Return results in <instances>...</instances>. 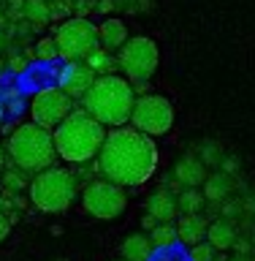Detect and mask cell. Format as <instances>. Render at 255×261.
Segmentation results:
<instances>
[{"label":"cell","mask_w":255,"mask_h":261,"mask_svg":"<svg viewBox=\"0 0 255 261\" xmlns=\"http://www.w3.org/2000/svg\"><path fill=\"white\" fill-rule=\"evenodd\" d=\"M95 71L90 68L84 60H76V63H65L63 71L57 73V87L63 90L68 98H84L87 90L95 85Z\"/></svg>","instance_id":"cell-11"},{"label":"cell","mask_w":255,"mask_h":261,"mask_svg":"<svg viewBox=\"0 0 255 261\" xmlns=\"http://www.w3.org/2000/svg\"><path fill=\"white\" fill-rule=\"evenodd\" d=\"M160 63V52L158 44L150 36H133L125 41V46L117 52V68L122 71L130 85L136 82H150L152 73L158 71Z\"/></svg>","instance_id":"cell-6"},{"label":"cell","mask_w":255,"mask_h":261,"mask_svg":"<svg viewBox=\"0 0 255 261\" xmlns=\"http://www.w3.org/2000/svg\"><path fill=\"white\" fill-rule=\"evenodd\" d=\"M234 193V177L225 174V171H215V174L207 177L204 182V196H207V204H223L231 199Z\"/></svg>","instance_id":"cell-18"},{"label":"cell","mask_w":255,"mask_h":261,"mask_svg":"<svg viewBox=\"0 0 255 261\" xmlns=\"http://www.w3.org/2000/svg\"><path fill=\"white\" fill-rule=\"evenodd\" d=\"M81 207L87 215L98 220H114L128 210V193L125 188L114 185L103 177H95L81 188Z\"/></svg>","instance_id":"cell-8"},{"label":"cell","mask_w":255,"mask_h":261,"mask_svg":"<svg viewBox=\"0 0 255 261\" xmlns=\"http://www.w3.org/2000/svg\"><path fill=\"white\" fill-rule=\"evenodd\" d=\"M73 109H76V106H73V98H68L57 85L54 87H41L30 98V120L36 122V125L46 128V130H54Z\"/></svg>","instance_id":"cell-10"},{"label":"cell","mask_w":255,"mask_h":261,"mask_svg":"<svg viewBox=\"0 0 255 261\" xmlns=\"http://www.w3.org/2000/svg\"><path fill=\"white\" fill-rule=\"evenodd\" d=\"M54 41H57V49H60V57L68 63L87 60L101 46L98 44V24H93L90 19H81V16H71V19L57 24Z\"/></svg>","instance_id":"cell-7"},{"label":"cell","mask_w":255,"mask_h":261,"mask_svg":"<svg viewBox=\"0 0 255 261\" xmlns=\"http://www.w3.org/2000/svg\"><path fill=\"white\" fill-rule=\"evenodd\" d=\"M3 46H6V36H3V30H0V52H3Z\"/></svg>","instance_id":"cell-39"},{"label":"cell","mask_w":255,"mask_h":261,"mask_svg":"<svg viewBox=\"0 0 255 261\" xmlns=\"http://www.w3.org/2000/svg\"><path fill=\"white\" fill-rule=\"evenodd\" d=\"M220 210H223V218H225V220H234V223H236V220L242 218V212H244V204L228 199V201L220 204Z\"/></svg>","instance_id":"cell-28"},{"label":"cell","mask_w":255,"mask_h":261,"mask_svg":"<svg viewBox=\"0 0 255 261\" xmlns=\"http://www.w3.org/2000/svg\"><path fill=\"white\" fill-rule=\"evenodd\" d=\"M6 158L16 169H24L27 174H38L54 166L57 150L52 130L36 125V122H19L6 139Z\"/></svg>","instance_id":"cell-4"},{"label":"cell","mask_w":255,"mask_h":261,"mask_svg":"<svg viewBox=\"0 0 255 261\" xmlns=\"http://www.w3.org/2000/svg\"><path fill=\"white\" fill-rule=\"evenodd\" d=\"M52 136H54L57 158H63L65 163H73V166H84V163L98 158V152H101L106 142V128L84 109H73L52 130Z\"/></svg>","instance_id":"cell-2"},{"label":"cell","mask_w":255,"mask_h":261,"mask_svg":"<svg viewBox=\"0 0 255 261\" xmlns=\"http://www.w3.org/2000/svg\"><path fill=\"white\" fill-rule=\"evenodd\" d=\"M79 177L73 174L71 169L63 166H52L46 171H38L30 179L27 196L30 204L38 212H46V215H60V212H68L73 207L79 196Z\"/></svg>","instance_id":"cell-5"},{"label":"cell","mask_w":255,"mask_h":261,"mask_svg":"<svg viewBox=\"0 0 255 261\" xmlns=\"http://www.w3.org/2000/svg\"><path fill=\"white\" fill-rule=\"evenodd\" d=\"M8 234H11V220H8V215L0 212V242H6Z\"/></svg>","instance_id":"cell-34"},{"label":"cell","mask_w":255,"mask_h":261,"mask_svg":"<svg viewBox=\"0 0 255 261\" xmlns=\"http://www.w3.org/2000/svg\"><path fill=\"white\" fill-rule=\"evenodd\" d=\"M187 261H215V248H212L207 240L193 245V248L187 250Z\"/></svg>","instance_id":"cell-27"},{"label":"cell","mask_w":255,"mask_h":261,"mask_svg":"<svg viewBox=\"0 0 255 261\" xmlns=\"http://www.w3.org/2000/svg\"><path fill=\"white\" fill-rule=\"evenodd\" d=\"M84 63L95 71V76H109V73L117 71V57H111V55L106 52V49H101V46H98Z\"/></svg>","instance_id":"cell-23"},{"label":"cell","mask_w":255,"mask_h":261,"mask_svg":"<svg viewBox=\"0 0 255 261\" xmlns=\"http://www.w3.org/2000/svg\"><path fill=\"white\" fill-rule=\"evenodd\" d=\"M44 3H54V0H44Z\"/></svg>","instance_id":"cell-40"},{"label":"cell","mask_w":255,"mask_h":261,"mask_svg":"<svg viewBox=\"0 0 255 261\" xmlns=\"http://www.w3.org/2000/svg\"><path fill=\"white\" fill-rule=\"evenodd\" d=\"M236 240H239V228H236L234 220L217 218V220H212V223H209L207 242H209L215 250H228V248H234Z\"/></svg>","instance_id":"cell-16"},{"label":"cell","mask_w":255,"mask_h":261,"mask_svg":"<svg viewBox=\"0 0 255 261\" xmlns=\"http://www.w3.org/2000/svg\"><path fill=\"white\" fill-rule=\"evenodd\" d=\"M3 120H6V103H3V98H0V125H3Z\"/></svg>","instance_id":"cell-37"},{"label":"cell","mask_w":255,"mask_h":261,"mask_svg":"<svg viewBox=\"0 0 255 261\" xmlns=\"http://www.w3.org/2000/svg\"><path fill=\"white\" fill-rule=\"evenodd\" d=\"M136 106V93L133 85L120 76V73H109V76H98L95 85L87 90L81 98V109L101 122L103 128H122L130 122Z\"/></svg>","instance_id":"cell-3"},{"label":"cell","mask_w":255,"mask_h":261,"mask_svg":"<svg viewBox=\"0 0 255 261\" xmlns=\"http://www.w3.org/2000/svg\"><path fill=\"white\" fill-rule=\"evenodd\" d=\"M207 177H209V171L195 152H185L182 158L174 163V179L182 188H199V185L207 182Z\"/></svg>","instance_id":"cell-13"},{"label":"cell","mask_w":255,"mask_h":261,"mask_svg":"<svg viewBox=\"0 0 255 261\" xmlns=\"http://www.w3.org/2000/svg\"><path fill=\"white\" fill-rule=\"evenodd\" d=\"M195 155L204 161L207 169H220V163H223V158H225L223 147H220L217 142H201L199 150H195Z\"/></svg>","instance_id":"cell-24"},{"label":"cell","mask_w":255,"mask_h":261,"mask_svg":"<svg viewBox=\"0 0 255 261\" xmlns=\"http://www.w3.org/2000/svg\"><path fill=\"white\" fill-rule=\"evenodd\" d=\"M177 207L179 215H201L204 207H207V196L199 188H185V191L177 193Z\"/></svg>","instance_id":"cell-20"},{"label":"cell","mask_w":255,"mask_h":261,"mask_svg":"<svg viewBox=\"0 0 255 261\" xmlns=\"http://www.w3.org/2000/svg\"><path fill=\"white\" fill-rule=\"evenodd\" d=\"M150 242H152V248H158V250H168V248H174V245L179 242V237H177V223H158L150 231Z\"/></svg>","instance_id":"cell-22"},{"label":"cell","mask_w":255,"mask_h":261,"mask_svg":"<svg viewBox=\"0 0 255 261\" xmlns=\"http://www.w3.org/2000/svg\"><path fill=\"white\" fill-rule=\"evenodd\" d=\"M114 261H125V258H114Z\"/></svg>","instance_id":"cell-41"},{"label":"cell","mask_w":255,"mask_h":261,"mask_svg":"<svg viewBox=\"0 0 255 261\" xmlns=\"http://www.w3.org/2000/svg\"><path fill=\"white\" fill-rule=\"evenodd\" d=\"M150 261H187V253L168 248V250H160V256H155V253H152Z\"/></svg>","instance_id":"cell-29"},{"label":"cell","mask_w":255,"mask_h":261,"mask_svg":"<svg viewBox=\"0 0 255 261\" xmlns=\"http://www.w3.org/2000/svg\"><path fill=\"white\" fill-rule=\"evenodd\" d=\"M8 68H11L14 73H22L24 68H27V60H24V57H11V60H8Z\"/></svg>","instance_id":"cell-32"},{"label":"cell","mask_w":255,"mask_h":261,"mask_svg":"<svg viewBox=\"0 0 255 261\" xmlns=\"http://www.w3.org/2000/svg\"><path fill=\"white\" fill-rule=\"evenodd\" d=\"M3 169H6V147L0 142V174H3Z\"/></svg>","instance_id":"cell-36"},{"label":"cell","mask_w":255,"mask_h":261,"mask_svg":"<svg viewBox=\"0 0 255 261\" xmlns=\"http://www.w3.org/2000/svg\"><path fill=\"white\" fill-rule=\"evenodd\" d=\"M114 8H120L117 0H98L95 3V11H101V14H111Z\"/></svg>","instance_id":"cell-31"},{"label":"cell","mask_w":255,"mask_h":261,"mask_svg":"<svg viewBox=\"0 0 255 261\" xmlns=\"http://www.w3.org/2000/svg\"><path fill=\"white\" fill-rule=\"evenodd\" d=\"M228 261H255V258H250V256H239V253H236L234 258H228Z\"/></svg>","instance_id":"cell-38"},{"label":"cell","mask_w":255,"mask_h":261,"mask_svg":"<svg viewBox=\"0 0 255 261\" xmlns=\"http://www.w3.org/2000/svg\"><path fill=\"white\" fill-rule=\"evenodd\" d=\"M93 8H95V0H73V16H81V19H87Z\"/></svg>","instance_id":"cell-30"},{"label":"cell","mask_w":255,"mask_h":261,"mask_svg":"<svg viewBox=\"0 0 255 261\" xmlns=\"http://www.w3.org/2000/svg\"><path fill=\"white\" fill-rule=\"evenodd\" d=\"M128 28L125 22L117 19V16H106V19L98 24V44H101V49H106V52H120L122 46H125L128 41Z\"/></svg>","instance_id":"cell-14"},{"label":"cell","mask_w":255,"mask_h":261,"mask_svg":"<svg viewBox=\"0 0 255 261\" xmlns=\"http://www.w3.org/2000/svg\"><path fill=\"white\" fill-rule=\"evenodd\" d=\"M147 215H152L158 223H174L179 218V207H177V193H171L166 185L150 193V199L144 201Z\"/></svg>","instance_id":"cell-12"},{"label":"cell","mask_w":255,"mask_h":261,"mask_svg":"<svg viewBox=\"0 0 255 261\" xmlns=\"http://www.w3.org/2000/svg\"><path fill=\"white\" fill-rule=\"evenodd\" d=\"M220 169L225 171V174H236V171H239V161H234V158H223V163H220Z\"/></svg>","instance_id":"cell-33"},{"label":"cell","mask_w":255,"mask_h":261,"mask_svg":"<svg viewBox=\"0 0 255 261\" xmlns=\"http://www.w3.org/2000/svg\"><path fill=\"white\" fill-rule=\"evenodd\" d=\"M49 14H52V22H65L73 16V0H54L49 3Z\"/></svg>","instance_id":"cell-26"},{"label":"cell","mask_w":255,"mask_h":261,"mask_svg":"<svg viewBox=\"0 0 255 261\" xmlns=\"http://www.w3.org/2000/svg\"><path fill=\"white\" fill-rule=\"evenodd\" d=\"M0 11H3V3H0Z\"/></svg>","instance_id":"cell-42"},{"label":"cell","mask_w":255,"mask_h":261,"mask_svg":"<svg viewBox=\"0 0 255 261\" xmlns=\"http://www.w3.org/2000/svg\"><path fill=\"white\" fill-rule=\"evenodd\" d=\"M155 226H158V220H155L152 215H147V212H144V218H141V228H144V234H150Z\"/></svg>","instance_id":"cell-35"},{"label":"cell","mask_w":255,"mask_h":261,"mask_svg":"<svg viewBox=\"0 0 255 261\" xmlns=\"http://www.w3.org/2000/svg\"><path fill=\"white\" fill-rule=\"evenodd\" d=\"M0 193H3V191H0Z\"/></svg>","instance_id":"cell-43"},{"label":"cell","mask_w":255,"mask_h":261,"mask_svg":"<svg viewBox=\"0 0 255 261\" xmlns=\"http://www.w3.org/2000/svg\"><path fill=\"white\" fill-rule=\"evenodd\" d=\"M152 253H155V248L144 231L128 234L120 245V258H125V261H150Z\"/></svg>","instance_id":"cell-17"},{"label":"cell","mask_w":255,"mask_h":261,"mask_svg":"<svg viewBox=\"0 0 255 261\" xmlns=\"http://www.w3.org/2000/svg\"><path fill=\"white\" fill-rule=\"evenodd\" d=\"M30 179H33V174H27L24 169H16L14 163H6L3 174H0V191L6 196H19L22 191L30 188Z\"/></svg>","instance_id":"cell-19"},{"label":"cell","mask_w":255,"mask_h":261,"mask_svg":"<svg viewBox=\"0 0 255 261\" xmlns=\"http://www.w3.org/2000/svg\"><path fill=\"white\" fill-rule=\"evenodd\" d=\"M160 152L152 136L122 125L106 130V142L95 158V171L120 188H141L155 177Z\"/></svg>","instance_id":"cell-1"},{"label":"cell","mask_w":255,"mask_h":261,"mask_svg":"<svg viewBox=\"0 0 255 261\" xmlns=\"http://www.w3.org/2000/svg\"><path fill=\"white\" fill-rule=\"evenodd\" d=\"M22 19H27L33 30H44L46 24L52 22V14H49V3H44V0H24Z\"/></svg>","instance_id":"cell-21"},{"label":"cell","mask_w":255,"mask_h":261,"mask_svg":"<svg viewBox=\"0 0 255 261\" xmlns=\"http://www.w3.org/2000/svg\"><path fill=\"white\" fill-rule=\"evenodd\" d=\"M33 55H36V60H41V63H54V60H60V49H57L54 36L38 38V41H36V49H33Z\"/></svg>","instance_id":"cell-25"},{"label":"cell","mask_w":255,"mask_h":261,"mask_svg":"<svg viewBox=\"0 0 255 261\" xmlns=\"http://www.w3.org/2000/svg\"><path fill=\"white\" fill-rule=\"evenodd\" d=\"M130 125L152 139L168 134L174 128V103L166 95H158V93L138 95L133 114H130Z\"/></svg>","instance_id":"cell-9"},{"label":"cell","mask_w":255,"mask_h":261,"mask_svg":"<svg viewBox=\"0 0 255 261\" xmlns=\"http://www.w3.org/2000/svg\"><path fill=\"white\" fill-rule=\"evenodd\" d=\"M207 231H209V223L204 215H179V220H177V237L187 248L207 240Z\"/></svg>","instance_id":"cell-15"}]
</instances>
